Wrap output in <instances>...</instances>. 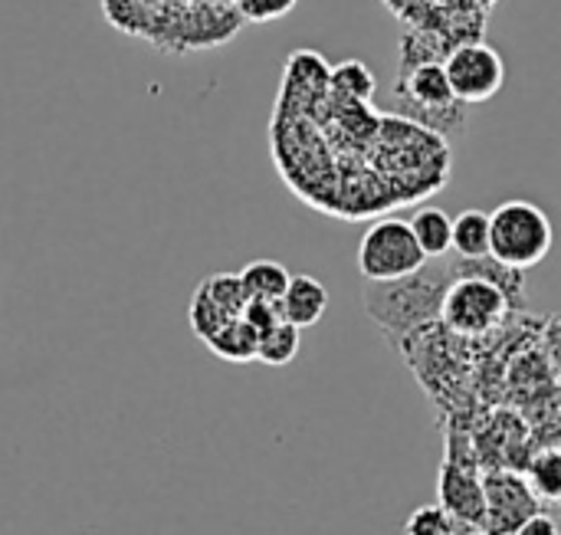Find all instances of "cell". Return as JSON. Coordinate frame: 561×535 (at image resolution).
<instances>
[{"label": "cell", "mask_w": 561, "mask_h": 535, "mask_svg": "<svg viewBox=\"0 0 561 535\" xmlns=\"http://www.w3.org/2000/svg\"><path fill=\"white\" fill-rule=\"evenodd\" d=\"M463 276V260H427L424 270H417L408 280L398 283H368L365 286V309L368 316L388 332H417L434 316L440 319V303L447 286Z\"/></svg>", "instance_id": "1"}, {"label": "cell", "mask_w": 561, "mask_h": 535, "mask_svg": "<svg viewBox=\"0 0 561 535\" xmlns=\"http://www.w3.org/2000/svg\"><path fill=\"white\" fill-rule=\"evenodd\" d=\"M552 243V220L533 201H503L490 214V257L510 270L526 273L529 266H539Z\"/></svg>", "instance_id": "2"}, {"label": "cell", "mask_w": 561, "mask_h": 535, "mask_svg": "<svg viewBox=\"0 0 561 535\" xmlns=\"http://www.w3.org/2000/svg\"><path fill=\"white\" fill-rule=\"evenodd\" d=\"M427 266V257L411 230V220H375L358 243V273L365 283H398Z\"/></svg>", "instance_id": "3"}, {"label": "cell", "mask_w": 561, "mask_h": 535, "mask_svg": "<svg viewBox=\"0 0 561 535\" xmlns=\"http://www.w3.org/2000/svg\"><path fill=\"white\" fill-rule=\"evenodd\" d=\"M444 69H447V79H450L454 99L460 105L486 102L506 82V62H503V56L493 46L477 43V39L454 46L447 53V59H444Z\"/></svg>", "instance_id": "4"}, {"label": "cell", "mask_w": 561, "mask_h": 535, "mask_svg": "<svg viewBox=\"0 0 561 535\" xmlns=\"http://www.w3.org/2000/svg\"><path fill=\"white\" fill-rule=\"evenodd\" d=\"M483 493H486L483 523H486L490 535L516 533L536 513V490L526 487L513 474H490L483 480Z\"/></svg>", "instance_id": "5"}, {"label": "cell", "mask_w": 561, "mask_h": 535, "mask_svg": "<svg viewBox=\"0 0 561 535\" xmlns=\"http://www.w3.org/2000/svg\"><path fill=\"white\" fill-rule=\"evenodd\" d=\"M440 506L454 516V523L477 526L486 516V493L483 477L477 467H467L463 460H447L440 474Z\"/></svg>", "instance_id": "6"}, {"label": "cell", "mask_w": 561, "mask_h": 535, "mask_svg": "<svg viewBox=\"0 0 561 535\" xmlns=\"http://www.w3.org/2000/svg\"><path fill=\"white\" fill-rule=\"evenodd\" d=\"M279 309H283V319L293 322L296 329H309L316 326L325 309H329V289L316 280V276H293L283 299H279Z\"/></svg>", "instance_id": "7"}, {"label": "cell", "mask_w": 561, "mask_h": 535, "mask_svg": "<svg viewBox=\"0 0 561 535\" xmlns=\"http://www.w3.org/2000/svg\"><path fill=\"white\" fill-rule=\"evenodd\" d=\"M404 95L417 109H450L457 105L444 62H421L404 76Z\"/></svg>", "instance_id": "8"}, {"label": "cell", "mask_w": 561, "mask_h": 535, "mask_svg": "<svg viewBox=\"0 0 561 535\" xmlns=\"http://www.w3.org/2000/svg\"><path fill=\"white\" fill-rule=\"evenodd\" d=\"M411 230L427 260H444L454 253V217L440 207H421L411 217Z\"/></svg>", "instance_id": "9"}, {"label": "cell", "mask_w": 561, "mask_h": 535, "mask_svg": "<svg viewBox=\"0 0 561 535\" xmlns=\"http://www.w3.org/2000/svg\"><path fill=\"white\" fill-rule=\"evenodd\" d=\"M454 253L463 260L490 257V214L470 207L454 217Z\"/></svg>", "instance_id": "10"}, {"label": "cell", "mask_w": 561, "mask_h": 535, "mask_svg": "<svg viewBox=\"0 0 561 535\" xmlns=\"http://www.w3.org/2000/svg\"><path fill=\"white\" fill-rule=\"evenodd\" d=\"M204 345H207L217 358L243 365V362H256L260 335H256V329H250L243 319H233V322H227L214 339H207Z\"/></svg>", "instance_id": "11"}, {"label": "cell", "mask_w": 561, "mask_h": 535, "mask_svg": "<svg viewBox=\"0 0 561 535\" xmlns=\"http://www.w3.org/2000/svg\"><path fill=\"white\" fill-rule=\"evenodd\" d=\"M240 280L250 293V299H270V303H279L293 273L276 263V260H253L240 270Z\"/></svg>", "instance_id": "12"}, {"label": "cell", "mask_w": 561, "mask_h": 535, "mask_svg": "<svg viewBox=\"0 0 561 535\" xmlns=\"http://www.w3.org/2000/svg\"><path fill=\"white\" fill-rule=\"evenodd\" d=\"M299 345H302V329H296L293 322H279L273 326L266 335H260V352H256V362L270 365V368H283L289 365L296 355H299Z\"/></svg>", "instance_id": "13"}, {"label": "cell", "mask_w": 561, "mask_h": 535, "mask_svg": "<svg viewBox=\"0 0 561 535\" xmlns=\"http://www.w3.org/2000/svg\"><path fill=\"white\" fill-rule=\"evenodd\" d=\"M332 92L352 102H371L375 99V76L362 59H345L332 69Z\"/></svg>", "instance_id": "14"}, {"label": "cell", "mask_w": 561, "mask_h": 535, "mask_svg": "<svg viewBox=\"0 0 561 535\" xmlns=\"http://www.w3.org/2000/svg\"><path fill=\"white\" fill-rule=\"evenodd\" d=\"M187 322H191L194 335H197L201 342H207V339H214V335H217L227 322H233V319L210 299V293H207L204 286H197L194 296H191V306H187Z\"/></svg>", "instance_id": "15"}, {"label": "cell", "mask_w": 561, "mask_h": 535, "mask_svg": "<svg viewBox=\"0 0 561 535\" xmlns=\"http://www.w3.org/2000/svg\"><path fill=\"white\" fill-rule=\"evenodd\" d=\"M201 286L210 293V299H214L230 319H240V316H243V309H247V303H250V293H247L240 273H214V276H207Z\"/></svg>", "instance_id": "16"}, {"label": "cell", "mask_w": 561, "mask_h": 535, "mask_svg": "<svg viewBox=\"0 0 561 535\" xmlns=\"http://www.w3.org/2000/svg\"><path fill=\"white\" fill-rule=\"evenodd\" d=\"M102 13L108 16V23L122 33L131 36H145L154 16V7H148L145 0H102Z\"/></svg>", "instance_id": "17"}, {"label": "cell", "mask_w": 561, "mask_h": 535, "mask_svg": "<svg viewBox=\"0 0 561 535\" xmlns=\"http://www.w3.org/2000/svg\"><path fill=\"white\" fill-rule=\"evenodd\" d=\"M454 530H457V523L440 503L414 510L404 523V535H454Z\"/></svg>", "instance_id": "18"}, {"label": "cell", "mask_w": 561, "mask_h": 535, "mask_svg": "<svg viewBox=\"0 0 561 535\" xmlns=\"http://www.w3.org/2000/svg\"><path fill=\"white\" fill-rule=\"evenodd\" d=\"M533 490L549 500H561V454H542L533 464Z\"/></svg>", "instance_id": "19"}, {"label": "cell", "mask_w": 561, "mask_h": 535, "mask_svg": "<svg viewBox=\"0 0 561 535\" xmlns=\"http://www.w3.org/2000/svg\"><path fill=\"white\" fill-rule=\"evenodd\" d=\"M296 7V0H237V13L250 23H270L286 16Z\"/></svg>", "instance_id": "20"}, {"label": "cell", "mask_w": 561, "mask_h": 535, "mask_svg": "<svg viewBox=\"0 0 561 535\" xmlns=\"http://www.w3.org/2000/svg\"><path fill=\"white\" fill-rule=\"evenodd\" d=\"M240 319L250 329H256V335H266L273 326L283 322V309H279V303H270V299H250Z\"/></svg>", "instance_id": "21"}, {"label": "cell", "mask_w": 561, "mask_h": 535, "mask_svg": "<svg viewBox=\"0 0 561 535\" xmlns=\"http://www.w3.org/2000/svg\"><path fill=\"white\" fill-rule=\"evenodd\" d=\"M513 535H559V526L552 516H542V513H533L519 530Z\"/></svg>", "instance_id": "22"}, {"label": "cell", "mask_w": 561, "mask_h": 535, "mask_svg": "<svg viewBox=\"0 0 561 535\" xmlns=\"http://www.w3.org/2000/svg\"><path fill=\"white\" fill-rule=\"evenodd\" d=\"M385 3H388V7H391L394 13H404V7H408L411 0H385Z\"/></svg>", "instance_id": "23"}, {"label": "cell", "mask_w": 561, "mask_h": 535, "mask_svg": "<svg viewBox=\"0 0 561 535\" xmlns=\"http://www.w3.org/2000/svg\"><path fill=\"white\" fill-rule=\"evenodd\" d=\"M496 3H500V0H473V7H477V10H493Z\"/></svg>", "instance_id": "24"}, {"label": "cell", "mask_w": 561, "mask_h": 535, "mask_svg": "<svg viewBox=\"0 0 561 535\" xmlns=\"http://www.w3.org/2000/svg\"><path fill=\"white\" fill-rule=\"evenodd\" d=\"M207 3H217V7H237V0H207Z\"/></svg>", "instance_id": "25"}, {"label": "cell", "mask_w": 561, "mask_h": 535, "mask_svg": "<svg viewBox=\"0 0 561 535\" xmlns=\"http://www.w3.org/2000/svg\"><path fill=\"white\" fill-rule=\"evenodd\" d=\"M470 535H490V533H470Z\"/></svg>", "instance_id": "26"}]
</instances>
